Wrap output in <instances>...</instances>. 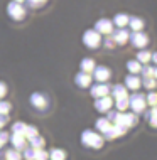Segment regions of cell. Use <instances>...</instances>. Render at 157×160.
Returning <instances> with one entry per match:
<instances>
[{"instance_id":"obj_40","label":"cell","mask_w":157,"mask_h":160,"mask_svg":"<svg viewBox=\"0 0 157 160\" xmlns=\"http://www.w3.org/2000/svg\"><path fill=\"white\" fill-rule=\"evenodd\" d=\"M3 145H5V142H3V140H2V138H0V148H2V147H3Z\"/></svg>"},{"instance_id":"obj_27","label":"cell","mask_w":157,"mask_h":160,"mask_svg":"<svg viewBox=\"0 0 157 160\" xmlns=\"http://www.w3.org/2000/svg\"><path fill=\"white\" fill-rule=\"evenodd\" d=\"M127 108H128V98L127 96L117 99V110H118V111H125Z\"/></svg>"},{"instance_id":"obj_29","label":"cell","mask_w":157,"mask_h":160,"mask_svg":"<svg viewBox=\"0 0 157 160\" xmlns=\"http://www.w3.org/2000/svg\"><path fill=\"white\" fill-rule=\"evenodd\" d=\"M137 61L139 62H149L150 61V52H147V51H140V52L137 54Z\"/></svg>"},{"instance_id":"obj_15","label":"cell","mask_w":157,"mask_h":160,"mask_svg":"<svg viewBox=\"0 0 157 160\" xmlns=\"http://www.w3.org/2000/svg\"><path fill=\"white\" fill-rule=\"evenodd\" d=\"M44 145H46V140H44V138H42L41 135H36V137L29 138V147H32L34 150L44 148Z\"/></svg>"},{"instance_id":"obj_18","label":"cell","mask_w":157,"mask_h":160,"mask_svg":"<svg viewBox=\"0 0 157 160\" xmlns=\"http://www.w3.org/2000/svg\"><path fill=\"white\" fill-rule=\"evenodd\" d=\"M128 24H130V27L133 29V32L142 31V27H144V20L140 17H128Z\"/></svg>"},{"instance_id":"obj_31","label":"cell","mask_w":157,"mask_h":160,"mask_svg":"<svg viewBox=\"0 0 157 160\" xmlns=\"http://www.w3.org/2000/svg\"><path fill=\"white\" fill-rule=\"evenodd\" d=\"M34 152H36V150H34L32 147H25V148H24V155H22V157H24L25 160H34Z\"/></svg>"},{"instance_id":"obj_34","label":"cell","mask_w":157,"mask_h":160,"mask_svg":"<svg viewBox=\"0 0 157 160\" xmlns=\"http://www.w3.org/2000/svg\"><path fill=\"white\" fill-rule=\"evenodd\" d=\"M5 94H7V84L0 81V99H2L3 96H5Z\"/></svg>"},{"instance_id":"obj_4","label":"cell","mask_w":157,"mask_h":160,"mask_svg":"<svg viewBox=\"0 0 157 160\" xmlns=\"http://www.w3.org/2000/svg\"><path fill=\"white\" fill-rule=\"evenodd\" d=\"M145 96L144 94H132V96L128 98V105L132 106V110L135 111V113H140V111L145 108Z\"/></svg>"},{"instance_id":"obj_22","label":"cell","mask_w":157,"mask_h":160,"mask_svg":"<svg viewBox=\"0 0 157 160\" xmlns=\"http://www.w3.org/2000/svg\"><path fill=\"white\" fill-rule=\"evenodd\" d=\"M5 160H22V153L15 148H10L5 152Z\"/></svg>"},{"instance_id":"obj_8","label":"cell","mask_w":157,"mask_h":160,"mask_svg":"<svg viewBox=\"0 0 157 160\" xmlns=\"http://www.w3.org/2000/svg\"><path fill=\"white\" fill-rule=\"evenodd\" d=\"M112 105H113V99H112L110 96L97 98V101H95V108H97L98 111H102V113H107V111H110Z\"/></svg>"},{"instance_id":"obj_12","label":"cell","mask_w":157,"mask_h":160,"mask_svg":"<svg viewBox=\"0 0 157 160\" xmlns=\"http://www.w3.org/2000/svg\"><path fill=\"white\" fill-rule=\"evenodd\" d=\"M75 83L76 86H80V88H88V86L91 84V74L90 72H78V74L75 76Z\"/></svg>"},{"instance_id":"obj_5","label":"cell","mask_w":157,"mask_h":160,"mask_svg":"<svg viewBox=\"0 0 157 160\" xmlns=\"http://www.w3.org/2000/svg\"><path fill=\"white\" fill-rule=\"evenodd\" d=\"M110 94V86L107 83H97L91 86V96L93 98H103Z\"/></svg>"},{"instance_id":"obj_26","label":"cell","mask_w":157,"mask_h":160,"mask_svg":"<svg viewBox=\"0 0 157 160\" xmlns=\"http://www.w3.org/2000/svg\"><path fill=\"white\" fill-rule=\"evenodd\" d=\"M25 127H27L25 123H22V122H15L14 125H12V133H19V135H24Z\"/></svg>"},{"instance_id":"obj_39","label":"cell","mask_w":157,"mask_h":160,"mask_svg":"<svg viewBox=\"0 0 157 160\" xmlns=\"http://www.w3.org/2000/svg\"><path fill=\"white\" fill-rule=\"evenodd\" d=\"M150 59H154V61L157 62V52H154V56H150Z\"/></svg>"},{"instance_id":"obj_1","label":"cell","mask_w":157,"mask_h":160,"mask_svg":"<svg viewBox=\"0 0 157 160\" xmlns=\"http://www.w3.org/2000/svg\"><path fill=\"white\" fill-rule=\"evenodd\" d=\"M81 143L86 147H91V148H102L103 145V137L98 135L97 132H91V130H86L81 135Z\"/></svg>"},{"instance_id":"obj_20","label":"cell","mask_w":157,"mask_h":160,"mask_svg":"<svg viewBox=\"0 0 157 160\" xmlns=\"http://www.w3.org/2000/svg\"><path fill=\"white\" fill-rule=\"evenodd\" d=\"M125 86H127V88H130V89H137L139 86H140V79H139L137 76L130 74V76L125 78Z\"/></svg>"},{"instance_id":"obj_37","label":"cell","mask_w":157,"mask_h":160,"mask_svg":"<svg viewBox=\"0 0 157 160\" xmlns=\"http://www.w3.org/2000/svg\"><path fill=\"white\" fill-rule=\"evenodd\" d=\"M0 138H2V140L7 143V142H8V133L7 132H0Z\"/></svg>"},{"instance_id":"obj_6","label":"cell","mask_w":157,"mask_h":160,"mask_svg":"<svg viewBox=\"0 0 157 160\" xmlns=\"http://www.w3.org/2000/svg\"><path fill=\"white\" fill-rule=\"evenodd\" d=\"M29 99H30V105H32L34 108H37V110H46V106H47L46 94H42V93H32Z\"/></svg>"},{"instance_id":"obj_36","label":"cell","mask_w":157,"mask_h":160,"mask_svg":"<svg viewBox=\"0 0 157 160\" xmlns=\"http://www.w3.org/2000/svg\"><path fill=\"white\" fill-rule=\"evenodd\" d=\"M144 84H145V88H152V86H154L155 83H154V79H150V78H149V79L144 81Z\"/></svg>"},{"instance_id":"obj_30","label":"cell","mask_w":157,"mask_h":160,"mask_svg":"<svg viewBox=\"0 0 157 160\" xmlns=\"http://www.w3.org/2000/svg\"><path fill=\"white\" fill-rule=\"evenodd\" d=\"M10 103L8 101H3V99H0V115H8V111H10Z\"/></svg>"},{"instance_id":"obj_19","label":"cell","mask_w":157,"mask_h":160,"mask_svg":"<svg viewBox=\"0 0 157 160\" xmlns=\"http://www.w3.org/2000/svg\"><path fill=\"white\" fill-rule=\"evenodd\" d=\"M112 94H113V98H115V99L125 98V96H127V89H125V86H122V84H115L112 88Z\"/></svg>"},{"instance_id":"obj_10","label":"cell","mask_w":157,"mask_h":160,"mask_svg":"<svg viewBox=\"0 0 157 160\" xmlns=\"http://www.w3.org/2000/svg\"><path fill=\"white\" fill-rule=\"evenodd\" d=\"M10 142H12V145H14V148L19 150V152L27 147V138H25L24 135H19V133H12Z\"/></svg>"},{"instance_id":"obj_42","label":"cell","mask_w":157,"mask_h":160,"mask_svg":"<svg viewBox=\"0 0 157 160\" xmlns=\"http://www.w3.org/2000/svg\"><path fill=\"white\" fill-rule=\"evenodd\" d=\"M154 74H155V76H157V69H155V71H154Z\"/></svg>"},{"instance_id":"obj_38","label":"cell","mask_w":157,"mask_h":160,"mask_svg":"<svg viewBox=\"0 0 157 160\" xmlns=\"http://www.w3.org/2000/svg\"><path fill=\"white\" fill-rule=\"evenodd\" d=\"M105 46H107V47H113V46H115V41H113V39H107V41H105Z\"/></svg>"},{"instance_id":"obj_9","label":"cell","mask_w":157,"mask_h":160,"mask_svg":"<svg viewBox=\"0 0 157 160\" xmlns=\"http://www.w3.org/2000/svg\"><path fill=\"white\" fill-rule=\"evenodd\" d=\"M93 76L98 83H105V81H108V78H110V69L105 68V66H95Z\"/></svg>"},{"instance_id":"obj_2","label":"cell","mask_w":157,"mask_h":160,"mask_svg":"<svg viewBox=\"0 0 157 160\" xmlns=\"http://www.w3.org/2000/svg\"><path fill=\"white\" fill-rule=\"evenodd\" d=\"M83 42H85L86 47L95 49V47H98L100 42H102V34H98L95 29H90V31H86L83 34Z\"/></svg>"},{"instance_id":"obj_24","label":"cell","mask_w":157,"mask_h":160,"mask_svg":"<svg viewBox=\"0 0 157 160\" xmlns=\"http://www.w3.org/2000/svg\"><path fill=\"white\" fill-rule=\"evenodd\" d=\"M110 127H112V123L108 122L107 118H100L98 122H97V130H100V132H103V133L107 132V130L110 128Z\"/></svg>"},{"instance_id":"obj_35","label":"cell","mask_w":157,"mask_h":160,"mask_svg":"<svg viewBox=\"0 0 157 160\" xmlns=\"http://www.w3.org/2000/svg\"><path fill=\"white\" fill-rule=\"evenodd\" d=\"M8 122V116L7 115H0V128H3Z\"/></svg>"},{"instance_id":"obj_23","label":"cell","mask_w":157,"mask_h":160,"mask_svg":"<svg viewBox=\"0 0 157 160\" xmlns=\"http://www.w3.org/2000/svg\"><path fill=\"white\" fill-rule=\"evenodd\" d=\"M34 160H49V152L46 148H37L34 152Z\"/></svg>"},{"instance_id":"obj_32","label":"cell","mask_w":157,"mask_h":160,"mask_svg":"<svg viewBox=\"0 0 157 160\" xmlns=\"http://www.w3.org/2000/svg\"><path fill=\"white\" fill-rule=\"evenodd\" d=\"M27 2H29V5H30V7H34V8H36V7L44 5V3H46V0H27Z\"/></svg>"},{"instance_id":"obj_11","label":"cell","mask_w":157,"mask_h":160,"mask_svg":"<svg viewBox=\"0 0 157 160\" xmlns=\"http://www.w3.org/2000/svg\"><path fill=\"white\" fill-rule=\"evenodd\" d=\"M130 41H132V44L135 47H144V46H147V42H149V37H147L142 31H139V32H133L132 34Z\"/></svg>"},{"instance_id":"obj_33","label":"cell","mask_w":157,"mask_h":160,"mask_svg":"<svg viewBox=\"0 0 157 160\" xmlns=\"http://www.w3.org/2000/svg\"><path fill=\"white\" fill-rule=\"evenodd\" d=\"M145 101L150 103V105H155V103H157V94H155V93H150L149 96L145 98Z\"/></svg>"},{"instance_id":"obj_13","label":"cell","mask_w":157,"mask_h":160,"mask_svg":"<svg viewBox=\"0 0 157 160\" xmlns=\"http://www.w3.org/2000/svg\"><path fill=\"white\" fill-rule=\"evenodd\" d=\"M125 132H127L125 127H122V125H113V127H110L107 132H105V137H107L108 140H112V138H117V137L123 135Z\"/></svg>"},{"instance_id":"obj_14","label":"cell","mask_w":157,"mask_h":160,"mask_svg":"<svg viewBox=\"0 0 157 160\" xmlns=\"http://www.w3.org/2000/svg\"><path fill=\"white\" fill-rule=\"evenodd\" d=\"M113 41L117 42V44H125V42L128 41V32L125 31V29H118V31H115L113 34Z\"/></svg>"},{"instance_id":"obj_41","label":"cell","mask_w":157,"mask_h":160,"mask_svg":"<svg viewBox=\"0 0 157 160\" xmlns=\"http://www.w3.org/2000/svg\"><path fill=\"white\" fill-rule=\"evenodd\" d=\"M14 2H19V3H22V2H24V0H14Z\"/></svg>"},{"instance_id":"obj_28","label":"cell","mask_w":157,"mask_h":160,"mask_svg":"<svg viewBox=\"0 0 157 160\" xmlns=\"http://www.w3.org/2000/svg\"><path fill=\"white\" fill-rule=\"evenodd\" d=\"M127 69L130 72H139L142 68H140V62H139V61H128L127 62Z\"/></svg>"},{"instance_id":"obj_21","label":"cell","mask_w":157,"mask_h":160,"mask_svg":"<svg viewBox=\"0 0 157 160\" xmlns=\"http://www.w3.org/2000/svg\"><path fill=\"white\" fill-rule=\"evenodd\" d=\"M49 158L51 160H66V152L63 148H52L49 152Z\"/></svg>"},{"instance_id":"obj_17","label":"cell","mask_w":157,"mask_h":160,"mask_svg":"<svg viewBox=\"0 0 157 160\" xmlns=\"http://www.w3.org/2000/svg\"><path fill=\"white\" fill-rule=\"evenodd\" d=\"M80 68H81L83 72H93V69H95V61H93L91 58H85V59L81 61Z\"/></svg>"},{"instance_id":"obj_7","label":"cell","mask_w":157,"mask_h":160,"mask_svg":"<svg viewBox=\"0 0 157 160\" xmlns=\"http://www.w3.org/2000/svg\"><path fill=\"white\" fill-rule=\"evenodd\" d=\"M95 31L98 34H112L113 31V22L110 19H100L97 24H95Z\"/></svg>"},{"instance_id":"obj_3","label":"cell","mask_w":157,"mask_h":160,"mask_svg":"<svg viewBox=\"0 0 157 160\" xmlns=\"http://www.w3.org/2000/svg\"><path fill=\"white\" fill-rule=\"evenodd\" d=\"M7 14H8L10 19H14V20H22L25 17V10H24V7L20 5L19 2H10L7 5Z\"/></svg>"},{"instance_id":"obj_16","label":"cell","mask_w":157,"mask_h":160,"mask_svg":"<svg viewBox=\"0 0 157 160\" xmlns=\"http://www.w3.org/2000/svg\"><path fill=\"white\" fill-rule=\"evenodd\" d=\"M113 24H115L118 29H123L125 25L128 24V15L127 14H117L115 17H113Z\"/></svg>"},{"instance_id":"obj_25","label":"cell","mask_w":157,"mask_h":160,"mask_svg":"<svg viewBox=\"0 0 157 160\" xmlns=\"http://www.w3.org/2000/svg\"><path fill=\"white\" fill-rule=\"evenodd\" d=\"M36 135H39L37 127H34V125H27V127H25V132H24V137L29 140V138H32V137H36Z\"/></svg>"}]
</instances>
